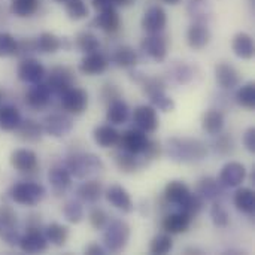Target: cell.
I'll return each instance as SVG.
<instances>
[{
  "label": "cell",
  "mask_w": 255,
  "mask_h": 255,
  "mask_svg": "<svg viewBox=\"0 0 255 255\" xmlns=\"http://www.w3.org/2000/svg\"><path fill=\"white\" fill-rule=\"evenodd\" d=\"M167 155L176 163H196L208 155V146L200 139L172 137L167 140Z\"/></svg>",
  "instance_id": "obj_1"
},
{
  "label": "cell",
  "mask_w": 255,
  "mask_h": 255,
  "mask_svg": "<svg viewBox=\"0 0 255 255\" xmlns=\"http://www.w3.org/2000/svg\"><path fill=\"white\" fill-rule=\"evenodd\" d=\"M66 169L72 178L87 179L105 169L102 158L91 152H76L66 158Z\"/></svg>",
  "instance_id": "obj_2"
},
{
  "label": "cell",
  "mask_w": 255,
  "mask_h": 255,
  "mask_svg": "<svg viewBox=\"0 0 255 255\" xmlns=\"http://www.w3.org/2000/svg\"><path fill=\"white\" fill-rule=\"evenodd\" d=\"M105 230H106L103 235L105 250L112 254H118L124 251L130 241L128 224L123 220H114L105 227Z\"/></svg>",
  "instance_id": "obj_3"
},
{
  "label": "cell",
  "mask_w": 255,
  "mask_h": 255,
  "mask_svg": "<svg viewBox=\"0 0 255 255\" xmlns=\"http://www.w3.org/2000/svg\"><path fill=\"white\" fill-rule=\"evenodd\" d=\"M45 194H46L45 187L40 185L39 182H31V181L15 184L9 191L10 199L21 206H36L39 202H42Z\"/></svg>",
  "instance_id": "obj_4"
},
{
  "label": "cell",
  "mask_w": 255,
  "mask_h": 255,
  "mask_svg": "<svg viewBox=\"0 0 255 255\" xmlns=\"http://www.w3.org/2000/svg\"><path fill=\"white\" fill-rule=\"evenodd\" d=\"M73 82H75V75L66 66L52 67L49 75H48V79H46V85L49 87L51 93L58 96V97L61 94H64L69 88H72Z\"/></svg>",
  "instance_id": "obj_5"
},
{
  "label": "cell",
  "mask_w": 255,
  "mask_h": 255,
  "mask_svg": "<svg viewBox=\"0 0 255 255\" xmlns=\"http://www.w3.org/2000/svg\"><path fill=\"white\" fill-rule=\"evenodd\" d=\"M148 142H149V137L145 131L139 128H130L120 134V142L117 146H120V149H124L127 152L142 155L148 146Z\"/></svg>",
  "instance_id": "obj_6"
},
{
  "label": "cell",
  "mask_w": 255,
  "mask_h": 255,
  "mask_svg": "<svg viewBox=\"0 0 255 255\" xmlns=\"http://www.w3.org/2000/svg\"><path fill=\"white\" fill-rule=\"evenodd\" d=\"M61 100V106L67 114L72 115H81L87 111L88 106V94L85 90L78 88V87H72L69 88L64 94L60 96Z\"/></svg>",
  "instance_id": "obj_7"
},
{
  "label": "cell",
  "mask_w": 255,
  "mask_h": 255,
  "mask_svg": "<svg viewBox=\"0 0 255 255\" xmlns=\"http://www.w3.org/2000/svg\"><path fill=\"white\" fill-rule=\"evenodd\" d=\"M43 133H46L51 137H64L67 136L73 128V120L66 114H51L45 117L42 123Z\"/></svg>",
  "instance_id": "obj_8"
},
{
  "label": "cell",
  "mask_w": 255,
  "mask_h": 255,
  "mask_svg": "<svg viewBox=\"0 0 255 255\" xmlns=\"http://www.w3.org/2000/svg\"><path fill=\"white\" fill-rule=\"evenodd\" d=\"M16 75H18V79L25 84H36V82H42V79L46 75V70L37 58L27 57L19 61Z\"/></svg>",
  "instance_id": "obj_9"
},
{
  "label": "cell",
  "mask_w": 255,
  "mask_h": 255,
  "mask_svg": "<svg viewBox=\"0 0 255 255\" xmlns=\"http://www.w3.org/2000/svg\"><path fill=\"white\" fill-rule=\"evenodd\" d=\"M167 48H169V42L163 33L148 34L140 42V49L143 51V54H146L149 58H152L154 61H158V63L164 61V58L167 55Z\"/></svg>",
  "instance_id": "obj_10"
},
{
  "label": "cell",
  "mask_w": 255,
  "mask_h": 255,
  "mask_svg": "<svg viewBox=\"0 0 255 255\" xmlns=\"http://www.w3.org/2000/svg\"><path fill=\"white\" fill-rule=\"evenodd\" d=\"M140 24H142L143 31H146L148 34L163 33L164 28H166V25H167V13L158 4L151 6V7H148L145 10Z\"/></svg>",
  "instance_id": "obj_11"
},
{
  "label": "cell",
  "mask_w": 255,
  "mask_h": 255,
  "mask_svg": "<svg viewBox=\"0 0 255 255\" xmlns=\"http://www.w3.org/2000/svg\"><path fill=\"white\" fill-rule=\"evenodd\" d=\"M133 123H134L136 128H139L145 133H154L160 126L157 109L149 105L137 106L133 112Z\"/></svg>",
  "instance_id": "obj_12"
},
{
  "label": "cell",
  "mask_w": 255,
  "mask_h": 255,
  "mask_svg": "<svg viewBox=\"0 0 255 255\" xmlns=\"http://www.w3.org/2000/svg\"><path fill=\"white\" fill-rule=\"evenodd\" d=\"M245 178H247L245 166L239 161H230L221 169L218 182L224 188H236L245 181Z\"/></svg>",
  "instance_id": "obj_13"
},
{
  "label": "cell",
  "mask_w": 255,
  "mask_h": 255,
  "mask_svg": "<svg viewBox=\"0 0 255 255\" xmlns=\"http://www.w3.org/2000/svg\"><path fill=\"white\" fill-rule=\"evenodd\" d=\"M10 164L19 173H33L39 166L37 154L27 148L15 149L10 154Z\"/></svg>",
  "instance_id": "obj_14"
},
{
  "label": "cell",
  "mask_w": 255,
  "mask_h": 255,
  "mask_svg": "<svg viewBox=\"0 0 255 255\" xmlns=\"http://www.w3.org/2000/svg\"><path fill=\"white\" fill-rule=\"evenodd\" d=\"M93 25L103 30L105 33H117L121 27V18L117 12V7L108 6L105 9H100L96 18L93 19Z\"/></svg>",
  "instance_id": "obj_15"
},
{
  "label": "cell",
  "mask_w": 255,
  "mask_h": 255,
  "mask_svg": "<svg viewBox=\"0 0 255 255\" xmlns=\"http://www.w3.org/2000/svg\"><path fill=\"white\" fill-rule=\"evenodd\" d=\"M18 247L22 253L27 254H37L48 250V241L40 230H27L25 235L19 238Z\"/></svg>",
  "instance_id": "obj_16"
},
{
  "label": "cell",
  "mask_w": 255,
  "mask_h": 255,
  "mask_svg": "<svg viewBox=\"0 0 255 255\" xmlns=\"http://www.w3.org/2000/svg\"><path fill=\"white\" fill-rule=\"evenodd\" d=\"M51 97L52 93L46 82H36L31 84V87L25 93V103L33 109H43L51 102Z\"/></svg>",
  "instance_id": "obj_17"
},
{
  "label": "cell",
  "mask_w": 255,
  "mask_h": 255,
  "mask_svg": "<svg viewBox=\"0 0 255 255\" xmlns=\"http://www.w3.org/2000/svg\"><path fill=\"white\" fill-rule=\"evenodd\" d=\"M211 30L205 22H193L187 30V43L193 49H203L211 42Z\"/></svg>",
  "instance_id": "obj_18"
},
{
  "label": "cell",
  "mask_w": 255,
  "mask_h": 255,
  "mask_svg": "<svg viewBox=\"0 0 255 255\" xmlns=\"http://www.w3.org/2000/svg\"><path fill=\"white\" fill-rule=\"evenodd\" d=\"M106 200L117 209H120L124 214H130L134 209L133 200L128 194V191L121 185H111L106 190Z\"/></svg>",
  "instance_id": "obj_19"
},
{
  "label": "cell",
  "mask_w": 255,
  "mask_h": 255,
  "mask_svg": "<svg viewBox=\"0 0 255 255\" xmlns=\"http://www.w3.org/2000/svg\"><path fill=\"white\" fill-rule=\"evenodd\" d=\"M196 194H199L205 202H221L224 196V187L214 178L205 176L196 185Z\"/></svg>",
  "instance_id": "obj_20"
},
{
  "label": "cell",
  "mask_w": 255,
  "mask_h": 255,
  "mask_svg": "<svg viewBox=\"0 0 255 255\" xmlns=\"http://www.w3.org/2000/svg\"><path fill=\"white\" fill-rule=\"evenodd\" d=\"M108 66H109L108 58L99 51H96V52L85 54V57L79 63V72L88 76H94L103 73L108 69Z\"/></svg>",
  "instance_id": "obj_21"
},
{
  "label": "cell",
  "mask_w": 255,
  "mask_h": 255,
  "mask_svg": "<svg viewBox=\"0 0 255 255\" xmlns=\"http://www.w3.org/2000/svg\"><path fill=\"white\" fill-rule=\"evenodd\" d=\"M114 161H115L117 167L124 173H133V172L148 166V163L143 160L142 155H136V154L127 152L124 149H120L114 154Z\"/></svg>",
  "instance_id": "obj_22"
},
{
  "label": "cell",
  "mask_w": 255,
  "mask_h": 255,
  "mask_svg": "<svg viewBox=\"0 0 255 255\" xmlns=\"http://www.w3.org/2000/svg\"><path fill=\"white\" fill-rule=\"evenodd\" d=\"M191 221H193L191 217H188L187 214L179 211V212H173V214L166 215L163 218L161 227L167 235H181L190 229Z\"/></svg>",
  "instance_id": "obj_23"
},
{
  "label": "cell",
  "mask_w": 255,
  "mask_h": 255,
  "mask_svg": "<svg viewBox=\"0 0 255 255\" xmlns=\"http://www.w3.org/2000/svg\"><path fill=\"white\" fill-rule=\"evenodd\" d=\"M215 78L221 88L224 90H233L241 84V75L236 70L235 66L229 63H220L215 67Z\"/></svg>",
  "instance_id": "obj_24"
},
{
  "label": "cell",
  "mask_w": 255,
  "mask_h": 255,
  "mask_svg": "<svg viewBox=\"0 0 255 255\" xmlns=\"http://www.w3.org/2000/svg\"><path fill=\"white\" fill-rule=\"evenodd\" d=\"M48 182L52 187V191L55 193V196H61V194H64L70 188V185H72V175L69 173V170L66 167L55 166L48 173Z\"/></svg>",
  "instance_id": "obj_25"
},
{
  "label": "cell",
  "mask_w": 255,
  "mask_h": 255,
  "mask_svg": "<svg viewBox=\"0 0 255 255\" xmlns=\"http://www.w3.org/2000/svg\"><path fill=\"white\" fill-rule=\"evenodd\" d=\"M191 194V190L182 181H170L164 188V200L169 205L181 206Z\"/></svg>",
  "instance_id": "obj_26"
},
{
  "label": "cell",
  "mask_w": 255,
  "mask_h": 255,
  "mask_svg": "<svg viewBox=\"0 0 255 255\" xmlns=\"http://www.w3.org/2000/svg\"><path fill=\"white\" fill-rule=\"evenodd\" d=\"M120 131L112 124H103L94 128L93 137L100 148H114L120 142Z\"/></svg>",
  "instance_id": "obj_27"
},
{
  "label": "cell",
  "mask_w": 255,
  "mask_h": 255,
  "mask_svg": "<svg viewBox=\"0 0 255 255\" xmlns=\"http://www.w3.org/2000/svg\"><path fill=\"white\" fill-rule=\"evenodd\" d=\"M232 49L236 54V57L242 58V60H251L254 57L255 46H254V39L251 34L241 31L233 37L232 42Z\"/></svg>",
  "instance_id": "obj_28"
},
{
  "label": "cell",
  "mask_w": 255,
  "mask_h": 255,
  "mask_svg": "<svg viewBox=\"0 0 255 255\" xmlns=\"http://www.w3.org/2000/svg\"><path fill=\"white\" fill-rule=\"evenodd\" d=\"M16 134L19 139H22L24 142H30V143H34V142H39L43 136V128H42V124L34 121V120H21L19 126L16 127Z\"/></svg>",
  "instance_id": "obj_29"
},
{
  "label": "cell",
  "mask_w": 255,
  "mask_h": 255,
  "mask_svg": "<svg viewBox=\"0 0 255 255\" xmlns=\"http://www.w3.org/2000/svg\"><path fill=\"white\" fill-rule=\"evenodd\" d=\"M103 194V185L100 181L88 179L76 188V196L84 203H96Z\"/></svg>",
  "instance_id": "obj_30"
},
{
  "label": "cell",
  "mask_w": 255,
  "mask_h": 255,
  "mask_svg": "<svg viewBox=\"0 0 255 255\" xmlns=\"http://www.w3.org/2000/svg\"><path fill=\"white\" fill-rule=\"evenodd\" d=\"M36 51L40 54H55L63 48V39L51 31L40 33L36 39Z\"/></svg>",
  "instance_id": "obj_31"
},
{
  "label": "cell",
  "mask_w": 255,
  "mask_h": 255,
  "mask_svg": "<svg viewBox=\"0 0 255 255\" xmlns=\"http://www.w3.org/2000/svg\"><path fill=\"white\" fill-rule=\"evenodd\" d=\"M130 117V109L128 105L123 99H117L109 103L108 112H106V120L112 126H120L124 124Z\"/></svg>",
  "instance_id": "obj_32"
},
{
  "label": "cell",
  "mask_w": 255,
  "mask_h": 255,
  "mask_svg": "<svg viewBox=\"0 0 255 255\" xmlns=\"http://www.w3.org/2000/svg\"><path fill=\"white\" fill-rule=\"evenodd\" d=\"M224 115L221 111L218 109H209L205 112L203 118H202V127L203 130L208 133V134H212V136H217L223 131L224 128Z\"/></svg>",
  "instance_id": "obj_33"
},
{
  "label": "cell",
  "mask_w": 255,
  "mask_h": 255,
  "mask_svg": "<svg viewBox=\"0 0 255 255\" xmlns=\"http://www.w3.org/2000/svg\"><path fill=\"white\" fill-rule=\"evenodd\" d=\"M233 203L242 214L253 215L255 211V193L251 188H239L233 196Z\"/></svg>",
  "instance_id": "obj_34"
},
{
  "label": "cell",
  "mask_w": 255,
  "mask_h": 255,
  "mask_svg": "<svg viewBox=\"0 0 255 255\" xmlns=\"http://www.w3.org/2000/svg\"><path fill=\"white\" fill-rule=\"evenodd\" d=\"M21 114L15 106H0V128L4 131H15L21 123Z\"/></svg>",
  "instance_id": "obj_35"
},
{
  "label": "cell",
  "mask_w": 255,
  "mask_h": 255,
  "mask_svg": "<svg viewBox=\"0 0 255 255\" xmlns=\"http://www.w3.org/2000/svg\"><path fill=\"white\" fill-rule=\"evenodd\" d=\"M112 60H114V63L118 67H121V69H130V67H134L136 63H137V52L134 51L133 46L123 45V46L117 48V51L114 52Z\"/></svg>",
  "instance_id": "obj_36"
},
{
  "label": "cell",
  "mask_w": 255,
  "mask_h": 255,
  "mask_svg": "<svg viewBox=\"0 0 255 255\" xmlns=\"http://www.w3.org/2000/svg\"><path fill=\"white\" fill-rule=\"evenodd\" d=\"M43 235H45L48 244L61 248L66 245V242L69 239V229L66 226L58 224V223H52V224L46 226Z\"/></svg>",
  "instance_id": "obj_37"
},
{
  "label": "cell",
  "mask_w": 255,
  "mask_h": 255,
  "mask_svg": "<svg viewBox=\"0 0 255 255\" xmlns=\"http://www.w3.org/2000/svg\"><path fill=\"white\" fill-rule=\"evenodd\" d=\"M188 13L194 19V22H205L211 18V7L209 0H188Z\"/></svg>",
  "instance_id": "obj_38"
},
{
  "label": "cell",
  "mask_w": 255,
  "mask_h": 255,
  "mask_svg": "<svg viewBox=\"0 0 255 255\" xmlns=\"http://www.w3.org/2000/svg\"><path fill=\"white\" fill-rule=\"evenodd\" d=\"M75 45L76 48L84 52V54H90V52H96L100 48V40L99 37L91 33V31H79L75 37Z\"/></svg>",
  "instance_id": "obj_39"
},
{
  "label": "cell",
  "mask_w": 255,
  "mask_h": 255,
  "mask_svg": "<svg viewBox=\"0 0 255 255\" xmlns=\"http://www.w3.org/2000/svg\"><path fill=\"white\" fill-rule=\"evenodd\" d=\"M40 0H10V12L15 16L27 18L37 12Z\"/></svg>",
  "instance_id": "obj_40"
},
{
  "label": "cell",
  "mask_w": 255,
  "mask_h": 255,
  "mask_svg": "<svg viewBox=\"0 0 255 255\" xmlns=\"http://www.w3.org/2000/svg\"><path fill=\"white\" fill-rule=\"evenodd\" d=\"M236 102L247 109H254L255 108V84L254 82H247L242 85L238 93H236Z\"/></svg>",
  "instance_id": "obj_41"
},
{
  "label": "cell",
  "mask_w": 255,
  "mask_h": 255,
  "mask_svg": "<svg viewBox=\"0 0 255 255\" xmlns=\"http://www.w3.org/2000/svg\"><path fill=\"white\" fill-rule=\"evenodd\" d=\"M172 250H173V241H172L170 235H167V233L155 236L149 244V253L151 254L164 255L169 254Z\"/></svg>",
  "instance_id": "obj_42"
},
{
  "label": "cell",
  "mask_w": 255,
  "mask_h": 255,
  "mask_svg": "<svg viewBox=\"0 0 255 255\" xmlns=\"http://www.w3.org/2000/svg\"><path fill=\"white\" fill-rule=\"evenodd\" d=\"M64 7L70 19L79 21L88 16V6L84 0H66Z\"/></svg>",
  "instance_id": "obj_43"
},
{
  "label": "cell",
  "mask_w": 255,
  "mask_h": 255,
  "mask_svg": "<svg viewBox=\"0 0 255 255\" xmlns=\"http://www.w3.org/2000/svg\"><path fill=\"white\" fill-rule=\"evenodd\" d=\"M211 220L218 229H226L230 224V214L221 202H214L211 208Z\"/></svg>",
  "instance_id": "obj_44"
},
{
  "label": "cell",
  "mask_w": 255,
  "mask_h": 255,
  "mask_svg": "<svg viewBox=\"0 0 255 255\" xmlns=\"http://www.w3.org/2000/svg\"><path fill=\"white\" fill-rule=\"evenodd\" d=\"M63 215L72 224H78L84 218V208L78 200H69L63 206Z\"/></svg>",
  "instance_id": "obj_45"
},
{
  "label": "cell",
  "mask_w": 255,
  "mask_h": 255,
  "mask_svg": "<svg viewBox=\"0 0 255 255\" xmlns=\"http://www.w3.org/2000/svg\"><path fill=\"white\" fill-rule=\"evenodd\" d=\"M18 46V39H15L7 31H0V58L15 57Z\"/></svg>",
  "instance_id": "obj_46"
},
{
  "label": "cell",
  "mask_w": 255,
  "mask_h": 255,
  "mask_svg": "<svg viewBox=\"0 0 255 255\" xmlns=\"http://www.w3.org/2000/svg\"><path fill=\"white\" fill-rule=\"evenodd\" d=\"M203 203L205 200L199 196V194H190V197L179 206V211H182L184 214H187L188 217L194 218L200 214V211L203 209Z\"/></svg>",
  "instance_id": "obj_47"
},
{
  "label": "cell",
  "mask_w": 255,
  "mask_h": 255,
  "mask_svg": "<svg viewBox=\"0 0 255 255\" xmlns=\"http://www.w3.org/2000/svg\"><path fill=\"white\" fill-rule=\"evenodd\" d=\"M148 97H149V100H151V103H152V106L155 109H160L163 112H172L175 109V102H173L172 97H169L166 94V90L157 91V93H154V94H151Z\"/></svg>",
  "instance_id": "obj_48"
},
{
  "label": "cell",
  "mask_w": 255,
  "mask_h": 255,
  "mask_svg": "<svg viewBox=\"0 0 255 255\" xmlns=\"http://www.w3.org/2000/svg\"><path fill=\"white\" fill-rule=\"evenodd\" d=\"M218 139L215 140V151L221 155H230L235 151V142L230 134H217Z\"/></svg>",
  "instance_id": "obj_49"
},
{
  "label": "cell",
  "mask_w": 255,
  "mask_h": 255,
  "mask_svg": "<svg viewBox=\"0 0 255 255\" xmlns=\"http://www.w3.org/2000/svg\"><path fill=\"white\" fill-rule=\"evenodd\" d=\"M90 224L96 229V230H103L108 224H109V215L106 214V211H103L102 208H94L90 212Z\"/></svg>",
  "instance_id": "obj_50"
},
{
  "label": "cell",
  "mask_w": 255,
  "mask_h": 255,
  "mask_svg": "<svg viewBox=\"0 0 255 255\" xmlns=\"http://www.w3.org/2000/svg\"><path fill=\"white\" fill-rule=\"evenodd\" d=\"M16 221L18 220H16L15 211L7 205H1L0 206V226H1V229L3 230L4 229H13V227H16Z\"/></svg>",
  "instance_id": "obj_51"
},
{
  "label": "cell",
  "mask_w": 255,
  "mask_h": 255,
  "mask_svg": "<svg viewBox=\"0 0 255 255\" xmlns=\"http://www.w3.org/2000/svg\"><path fill=\"white\" fill-rule=\"evenodd\" d=\"M37 52L36 51V42L34 39L31 37H25V39H21L18 40V46H16V54L15 57L18 58H27V57H31V54Z\"/></svg>",
  "instance_id": "obj_52"
},
{
  "label": "cell",
  "mask_w": 255,
  "mask_h": 255,
  "mask_svg": "<svg viewBox=\"0 0 255 255\" xmlns=\"http://www.w3.org/2000/svg\"><path fill=\"white\" fill-rule=\"evenodd\" d=\"M160 155H161V145H160L157 140H151V139H149V142H148V146H146L145 152L142 154L143 160H145V161L149 164L151 161L157 160Z\"/></svg>",
  "instance_id": "obj_53"
},
{
  "label": "cell",
  "mask_w": 255,
  "mask_h": 255,
  "mask_svg": "<svg viewBox=\"0 0 255 255\" xmlns=\"http://www.w3.org/2000/svg\"><path fill=\"white\" fill-rule=\"evenodd\" d=\"M3 235V241L9 245V247H18V242H19V233L16 232V229H4L1 232Z\"/></svg>",
  "instance_id": "obj_54"
},
{
  "label": "cell",
  "mask_w": 255,
  "mask_h": 255,
  "mask_svg": "<svg viewBox=\"0 0 255 255\" xmlns=\"http://www.w3.org/2000/svg\"><path fill=\"white\" fill-rule=\"evenodd\" d=\"M102 96L108 103H111V102H114L117 99H121L120 90L117 87H114V85H105L103 90H102Z\"/></svg>",
  "instance_id": "obj_55"
},
{
  "label": "cell",
  "mask_w": 255,
  "mask_h": 255,
  "mask_svg": "<svg viewBox=\"0 0 255 255\" xmlns=\"http://www.w3.org/2000/svg\"><path fill=\"white\" fill-rule=\"evenodd\" d=\"M244 145H245V148L250 151V152H255V128L254 127H251V128H248L247 131H245V134H244Z\"/></svg>",
  "instance_id": "obj_56"
},
{
  "label": "cell",
  "mask_w": 255,
  "mask_h": 255,
  "mask_svg": "<svg viewBox=\"0 0 255 255\" xmlns=\"http://www.w3.org/2000/svg\"><path fill=\"white\" fill-rule=\"evenodd\" d=\"M85 254L88 255H105L106 254V250L102 248L99 244H91L85 248Z\"/></svg>",
  "instance_id": "obj_57"
},
{
  "label": "cell",
  "mask_w": 255,
  "mask_h": 255,
  "mask_svg": "<svg viewBox=\"0 0 255 255\" xmlns=\"http://www.w3.org/2000/svg\"><path fill=\"white\" fill-rule=\"evenodd\" d=\"M91 3H93V6H94L97 10L105 9V7H108V6H114V4H112V0H91Z\"/></svg>",
  "instance_id": "obj_58"
},
{
  "label": "cell",
  "mask_w": 255,
  "mask_h": 255,
  "mask_svg": "<svg viewBox=\"0 0 255 255\" xmlns=\"http://www.w3.org/2000/svg\"><path fill=\"white\" fill-rule=\"evenodd\" d=\"M134 3V0H112V4L115 7H128Z\"/></svg>",
  "instance_id": "obj_59"
},
{
  "label": "cell",
  "mask_w": 255,
  "mask_h": 255,
  "mask_svg": "<svg viewBox=\"0 0 255 255\" xmlns=\"http://www.w3.org/2000/svg\"><path fill=\"white\" fill-rule=\"evenodd\" d=\"M163 3H166V4H172V6H175V4H178V3H181L182 0H161Z\"/></svg>",
  "instance_id": "obj_60"
},
{
  "label": "cell",
  "mask_w": 255,
  "mask_h": 255,
  "mask_svg": "<svg viewBox=\"0 0 255 255\" xmlns=\"http://www.w3.org/2000/svg\"><path fill=\"white\" fill-rule=\"evenodd\" d=\"M55 1H57V3H64L66 0H55Z\"/></svg>",
  "instance_id": "obj_61"
},
{
  "label": "cell",
  "mask_w": 255,
  "mask_h": 255,
  "mask_svg": "<svg viewBox=\"0 0 255 255\" xmlns=\"http://www.w3.org/2000/svg\"><path fill=\"white\" fill-rule=\"evenodd\" d=\"M1 99H3V93L0 91V102H1Z\"/></svg>",
  "instance_id": "obj_62"
},
{
  "label": "cell",
  "mask_w": 255,
  "mask_h": 255,
  "mask_svg": "<svg viewBox=\"0 0 255 255\" xmlns=\"http://www.w3.org/2000/svg\"><path fill=\"white\" fill-rule=\"evenodd\" d=\"M1 230H3V229H1V226H0V235H1Z\"/></svg>",
  "instance_id": "obj_63"
}]
</instances>
